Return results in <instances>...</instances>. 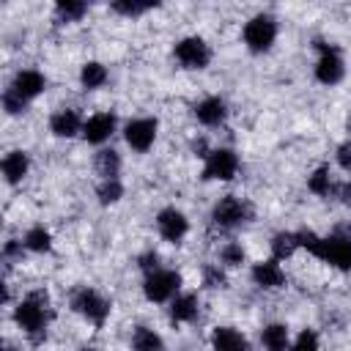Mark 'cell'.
Returning a JSON list of instances; mask_svg holds the SVG:
<instances>
[{"instance_id": "31", "label": "cell", "mask_w": 351, "mask_h": 351, "mask_svg": "<svg viewBox=\"0 0 351 351\" xmlns=\"http://www.w3.org/2000/svg\"><path fill=\"white\" fill-rule=\"evenodd\" d=\"M288 351H321V343H318V335L313 329H302L296 335V340H291V348Z\"/></svg>"}, {"instance_id": "26", "label": "cell", "mask_w": 351, "mask_h": 351, "mask_svg": "<svg viewBox=\"0 0 351 351\" xmlns=\"http://www.w3.org/2000/svg\"><path fill=\"white\" fill-rule=\"evenodd\" d=\"M85 14H88V5L80 3V0H58V3H55V22H58V25L80 22Z\"/></svg>"}, {"instance_id": "30", "label": "cell", "mask_w": 351, "mask_h": 351, "mask_svg": "<svg viewBox=\"0 0 351 351\" xmlns=\"http://www.w3.org/2000/svg\"><path fill=\"white\" fill-rule=\"evenodd\" d=\"M244 258H247V252H244V247H241L239 241H228V244H222V250H219V261H222V266H228V269L241 266Z\"/></svg>"}, {"instance_id": "15", "label": "cell", "mask_w": 351, "mask_h": 351, "mask_svg": "<svg viewBox=\"0 0 351 351\" xmlns=\"http://www.w3.org/2000/svg\"><path fill=\"white\" fill-rule=\"evenodd\" d=\"M250 277H252V282H255L258 288H263V291H274V288H282V285H285V271H282L280 261H274V258L252 263Z\"/></svg>"}, {"instance_id": "4", "label": "cell", "mask_w": 351, "mask_h": 351, "mask_svg": "<svg viewBox=\"0 0 351 351\" xmlns=\"http://www.w3.org/2000/svg\"><path fill=\"white\" fill-rule=\"evenodd\" d=\"M143 293L148 302L162 304V302H173L181 293V274L173 269H156L151 274H145L143 280Z\"/></svg>"}, {"instance_id": "36", "label": "cell", "mask_w": 351, "mask_h": 351, "mask_svg": "<svg viewBox=\"0 0 351 351\" xmlns=\"http://www.w3.org/2000/svg\"><path fill=\"white\" fill-rule=\"evenodd\" d=\"M337 197H340V203L343 206H351V178L348 181H343L340 186H337V192H335Z\"/></svg>"}, {"instance_id": "1", "label": "cell", "mask_w": 351, "mask_h": 351, "mask_svg": "<svg viewBox=\"0 0 351 351\" xmlns=\"http://www.w3.org/2000/svg\"><path fill=\"white\" fill-rule=\"evenodd\" d=\"M14 321L16 326L38 340L44 332H47V321H49V310H47V293H30L27 299H22L16 307H14Z\"/></svg>"}, {"instance_id": "32", "label": "cell", "mask_w": 351, "mask_h": 351, "mask_svg": "<svg viewBox=\"0 0 351 351\" xmlns=\"http://www.w3.org/2000/svg\"><path fill=\"white\" fill-rule=\"evenodd\" d=\"M25 107H27V101L22 96H16L11 88L3 90V110H5V115H22Z\"/></svg>"}, {"instance_id": "6", "label": "cell", "mask_w": 351, "mask_h": 351, "mask_svg": "<svg viewBox=\"0 0 351 351\" xmlns=\"http://www.w3.org/2000/svg\"><path fill=\"white\" fill-rule=\"evenodd\" d=\"M173 58L181 63V69H192L200 71L211 63V47L206 44V38L200 36H184L176 47H173Z\"/></svg>"}, {"instance_id": "11", "label": "cell", "mask_w": 351, "mask_h": 351, "mask_svg": "<svg viewBox=\"0 0 351 351\" xmlns=\"http://www.w3.org/2000/svg\"><path fill=\"white\" fill-rule=\"evenodd\" d=\"M115 129H118L115 112H93L82 123V140L90 145H104L115 134Z\"/></svg>"}, {"instance_id": "39", "label": "cell", "mask_w": 351, "mask_h": 351, "mask_svg": "<svg viewBox=\"0 0 351 351\" xmlns=\"http://www.w3.org/2000/svg\"><path fill=\"white\" fill-rule=\"evenodd\" d=\"M244 351H252V348H250V346H247V348H244Z\"/></svg>"}, {"instance_id": "24", "label": "cell", "mask_w": 351, "mask_h": 351, "mask_svg": "<svg viewBox=\"0 0 351 351\" xmlns=\"http://www.w3.org/2000/svg\"><path fill=\"white\" fill-rule=\"evenodd\" d=\"M107 66L104 63H99V60H88L82 69H80V85L85 88V90H96V88H101L104 82H107Z\"/></svg>"}, {"instance_id": "13", "label": "cell", "mask_w": 351, "mask_h": 351, "mask_svg": "<svg viewBox=\"0 0 351 351\" xmlns=\"http://www.w3.org/2000/svg\"><path fill=\"white\" fill-rule=\"evenodd\" d=\"M8 88L30 104L36 96H41V93L47 90V77H44L41 71H36V69H22V71L14 74V80H11Z\"/></svg>"}, {"instance_id": "40", "label": "cell", "mask_w": 351, "mask_h": 351, "mask_svg": "<svg viewBox=\"0 0 351 351\" xmlns=\"http://www.w3.org/2000/svg\"><path fill=\"white\" fill-rule=\"evenodd\" d=\"M348 126H351V118H348Z\"/></svg>"}, {"instance_id": "2", "label": "cell", "mask_w": 351, "mask_h": 351, "mask_svg": "<svg viewBox=\"0 0 351 351\" xmlns=\"http://www.w3.org/2000/svg\"><path fill=\"white\" fill-rule=\"evenodd\" d=\"M241 38H244V47L255 55H263L274 47L277 41V19L271 14H255L247 19L244 30H241Z\"/></svg>"}, {"instance_id": "18", "label": "cell", "mask_w": 351, "mask_h": 351, "mask_svg": "<svg viewBox=\"0 0 351 351\" xmlns=\"http://www.w3.org/2000/svg\"><path fill=\"white\" fill-rule=\"evenodd\" d=\"M208 340L214 351H244L247 348V337L236 326H214Z\"/></svg>"}, {"instance_id": "19", "label": "cell", "mask_w": 351, "mask_h": 351, "mask_svg": "<svg viewBox=\"0 0 351 351\" xmlns=\"http://www.w3.org/2000/svg\"><path fill=\"white\" fill-rule=\"evenodd\" d=\"M197 313H200V302L195 293H178L170 302V321L173 324H189L197 318Z\"/></svg>"}, {"instance_id": "12", "label": "cell", "mask_w": 351, "mask_h": 351, "mask_svg": "<svg viewBox=\"0 0 351 351\" xmlns=\"http://www.w3.org/2000/svg\"><path fill=\"white\" fill-rule=\"evenodd\" d=\"M156 230H159V236H162L165 241L178 244V241L189 233V219H186V214L178 211L176 206H167V208H162V211L156 214Z\"/></svg>"}, {"instance_id": "38", "label": "cell", "mask_w": 351, "mask_h": 351, "mask_svg": "<svg viewBox=\"0 0 351 351\" xmlns=\"http://www.w3.org/2000/svg\"><path fill=\"white\" fill-rule=\"evenodd\" d=\"M3 351H19V348H3Z\"/></svg>"}, {"instance_id": "10", "label": "cell", "mask_w": 351, "mask_h": 351, "mask_svg": "<svg viewBox=\"0 0 351 351\" xmlns=\"http://www.w3.org/2000/svg\"><path fill=\"white\" fill-rule=\"evenodd\" d=\"M156 129H159L156 118H132L123 126V140H126V145L132 151L145 154L156 140Z\"/></svg>"}, {"instance_id": "29", "label": "cell", "mask_w": 351, "mask_h": 351, "mask_svg": "<svg viewBox=\"0 0 351 351\" xmlns=\"http://www.w3.org/2000/svg\"><path fill=\"white\" fill-rule=\"evenodd\" d=\"M110 8H112L115 14H121V16H143V14H148L151 8H156V3H140V0H115Z\"/></svg>"}, {"instance_id": "9", "label": "cell", "mask_w": 351, "mask_h": 351, "mask_svg": "<svg viewBox=\"0 0 351 351\" xmlns=\"http://www.w3.org/2000/svg\"><path fill=\"white\" fill-rule=\"evenodd\" d=\"M239 173V156L233 148H211L203 165L206 181H233Z\"/></svg>"}, {"instance_id": "23", "label": "cell", "mask_w": 351, "mask_h": 351, "mask_svg": "<svg viewBox=\"0 0 351 351\" xmlns=\"http://www.w3.org/2000/svg\"><path fill=\"white\" fill-rule=\"evenodd\" d=\"M165 340L151 326H134L132 332V351H162Z\"/></svg>"}, {"instance_id": "16", "label": "cell", "mask_w": 351, "mask_h": 351, "mask_svg": "<svg viewBox=\"0 0 351 351\" xmlns=\"http://www.w3.org/2000/svg\"><path fill=\"white\" fill-rule=\"evenodd\" d=\"M195 118L203 126H219L228 118V104L219 96H206V99H200L195 104Z\"/></svg>"}, {"instance_id": "28", "label": "cell", "mask_w": 351, "mask_h": 351, "mask_svg": "<svg viewBox=\"0 0 351 351\" xmlns=\"http://www.w3.org/2000/svg\"><path fill=\"white\" fill-rule=\"evenodd\" d=\"M96 197H99L101 206L118 203V200L123 197V184H121V178H101L99 186H96Z\"/></svg>"}, {"instance_id": "17", "label": "cell", "mask_w": 351, "mask_h": 351, "mask_svg": "<svg viewBox=\"0 0 351 351\" xmlns=\"http://www.w3.org/2000/svg\"><path fill=\"white\" fill-rule=\"evenodd\" d=\"M0 170H3V178H5V184H22V178L27 176V170H30V156H27V151H8L5 156H3V165H0Z\"/></svg>"}, {"instance_id": "21", "label": "cell", "mask_w": 351, "mask_h": 351, "mask_svg": "<svg viewBox=\"0 0 351 351\" xmlns=\"http://www.w3.org/2000/svg\"><path fill=\"white\" fill-rule=\"evenodd\" d=\"M269 247H271V258H274V261H285V258H291L296 250H302L296 230H280V233H274L271 241H269Z\"/></svg>"}, {"instance_id": "8", "label": "cell", "mask_w": 351, "mask_h": 351, "mask_svg": "<svg viewBox=\"0 0 351 351\" xmlns=\"http://www.w3.org/2000/svg\"><path fill=\"white\" fill-rule=\"evenodd\" d=\"M318 49V60H315V80L321 85H337L346 77V63L340 58V52L326 44V41H315Z\"/></svg>"}, {"instance_id": "5", "label": "cell", "mask_w": 351, "mask_h": 351, "mask_svg": "<svg viewBox=\"0 0 351 351\" xmlns=\"http://www.w3.org/2000/svg\"><path fill=\"white\" fill-rule=\"evenodd\" d=\"M250 217H252V208H250V203L241 200L239 195H225V197H219V200L214 203V208H211V222H214L217 228H225V230L244 225Z\"/></svg>"}, {"instance_id": "37", "label": "cell", "mask_w": 351, "mask_h": 351, "mask_svg": "<svg viewBox=\"0 0 351 351\" xmlns=\"http://www.w3.org/2000/svg\"><path fill=\"white\" fill-rule=\"evenodd\" d=\"M80 351H99V348H93V346H82Z\"/></svg>"}, {"instance_id": "34", "label": "cell", "mask_w": 351, "mask_h": 351, "mask_svg": "<svg viewBox=\"0 0 351 351\" xmlns=\"http://www.w3.org/2000/svg\"><path fill=\"white\" fill-rule=\"evenodd\" d=\"M335 159H337V167H340V170L351 173V140H346V143H340V145H337Z\"/></svg>"}, {"instance_id": "25", "label": "cell", "mask_w": 351, "mask_h": 351, "mask_svg": "<svg viewBox=\"0 0 351 351\" xmlns=\"http://www.w3.org/2000/svg\"><path fill=\"white\" fill-rule=\"evenodd\" d=\"M307 189H310L313 195H318V197H329L332 192H337V186H335L332 173H329V167H326V165L315 167V170L307 176Z\"/></svg>"}, {"instance_id": "22", "label": "cell", "mask_w": 351, "mask_h": 351, "mask_svg": "<svg viewBox=\"0 0 351 351\" xmlns=\"http://www.w3.org/2000/svg\"><path fill=\"white\" fill-rule=\"evenodd\" d=\"M22 244H25L27 252H38V255H41V252H49V250H52V233H49L44 225H33V228L25 230Z\"/></svg>"}, {"instance_id": "35", "label": "cell", "mask_w": 351, "mask_h": 351, "mask_svg": "<svg viewBox=\"0 0 351 351\" xmlns=\"http://www.w3.org/2000/svg\"><path fill=\"white\" fill-rule=\"evenodd\" d=\"M140 269H143L145 274L162 269V266H159V255H156V252H145V255H140Z\"/></svg>"}, {"instance_id": "20", "label": "cell", "mask_w": 351, "mask_h": 351, "mask_svg": "<svg viewBox=\"0 0 351 351\" xmlns=\"http://www.w3.org/2000/svg\"><path fill=\"white\" fill-rule=\"evenodd\" d=\"M261 343L266 351H288L291 348V332L285 324H266L261 329Z\"/></svg>"}, {"instance_id": "14", "label": "cell", "mask_w": 351, "mask_h": 351, "mask_svg": "<svg viewBox=\"0 0 351 351\" xmlns=\"http://www.w3.org/2000/svg\"><path fill=\"white\" fill-rule=\"evenodd\" d=\"M82 123L85 118L74 110V107H63V110H55L52 118H49V132L60 140H71L77 134H82Z\"/></svg>"}, {"instance_id": "33", "label": "cell", "mask_w": 351, "mask_h": 351, "mask_svg": "<svg viewBox=\"0 0 351 351\" xmlns=\"http://www.w3.org/2000/svg\"><path fill=\"white\" fill-rule=\"evenodd\" d=\"M203 285L206 288H225V271L219 266H206L203 269Z\"/></svg>"}, {"instance_id": "3", "label": "cell", "mask_w": 351, "mask_h": 351, "mask_svg": "<svg viewBox=\"0 0 351 351\" xmlns=\"http://www.w3.org/2000/svg\"><path fill=\"white\" fill-rule=\"evenodd\" d=\"M313 258L340 269V271H348L351 269V233H329V236H321Z\"/></svg>"}, {"instance_id": "7", "label": "cell", "mask_w": 351, "mask_h": 351, "mask_svg": "<svg viewBox=\"0 0 351 351\" xmlns=\"http://www.w3.org/2000/svg\"><path fill=\"white\" fill-rule=\"evenodd\" d=\"M71 307H74V313H80L82 318H88L93 326H101L107 321V315H110V302L96 288H88V285L80 288V291H74Z\"/></svg>"}, {"instance_id": "27", "label": "cell", "mask_w": 351, "mask_h": 351, "mask_svg": "<svg viewBox=\"0 0 351 351\" xmlns=\"http://www.w3.org/2000/svg\"><path fill=\"white\" fill-rule=\"evenodd\" d=\"M93 165H96V173L101 178H118V173H121V154L115 148H99Z\"/></svg>"}]
</instances>
